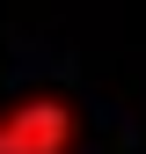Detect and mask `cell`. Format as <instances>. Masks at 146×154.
Returning a JSON list of instances; mask_svg holds the SVG:
<instances>
[{
    "label": "cell",
    "mask_w": 146,
    "mask_h": 154,
    "mask_svg": "<svg viewBox=\"0 0 146 154\" xmlns=\"http://www.w3.org/2000/svg\"><path fill=\"white\" fill-rule=\"evenodd\" d=\"M73 132L80 118L66 95H29V103L0 110V154H73Z\"/></svg>",
    "instance_id": "obj_1"
}]
</instances>
